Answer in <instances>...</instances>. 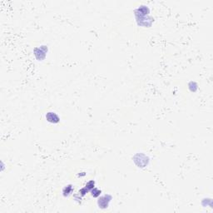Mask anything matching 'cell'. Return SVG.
Wrapping results in <instances>:
<instances>
[{
  "label": "cell",
  "instance_id": "6da1fadb",
  "mask_svg": "<svg viewBox=\"0 0 213 213\" xmlns=\"http://www.w3.org/2000/svg\"><path fill=\"white\" fill-rule=\"evenodd\" d=\"M46 119L52 123H58L59 122V117L55 113H48L46 115Z\"/></svg>",
  "mask_w": 213,
  "mask_h": 213
}]
</instances>
